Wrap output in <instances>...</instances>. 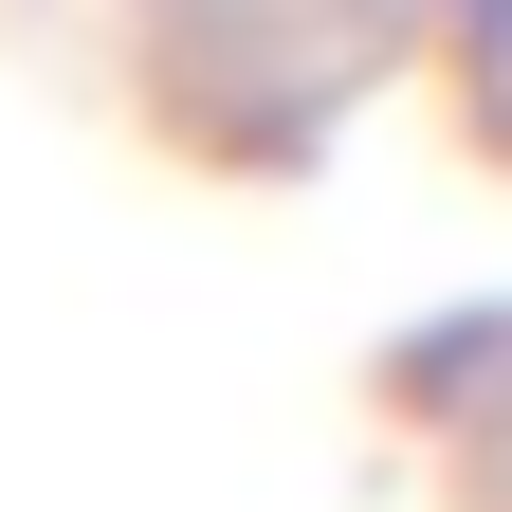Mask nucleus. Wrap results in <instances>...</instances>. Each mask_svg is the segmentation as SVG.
Returning a JSON list of instances; mask_svg holds the SVG:
<instances>
[{
  "label": "nucleus",
  "instance_id": "1",
  "mask_svg": "<svg viewBox=\"0 0 512 512\" xmlns=\"http://www.w3.org/2000/svg\"><path fill=\"white\" fill-rule=\"evenodd\" d=\"M458 19H476V37H494V55H512V0H458Z\"/></svg>",
  "mask_w": 512,
  "mask_h": 512
}]
</instances>
